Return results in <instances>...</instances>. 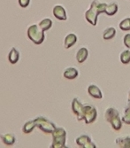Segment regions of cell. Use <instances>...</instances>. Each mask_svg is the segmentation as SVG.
Segmentation results:
<instances>
[{"label":"cell","mask_w":130,"mask_h":148,"mask_svg":"<svg viewBox=\"0 0 130 148\" xmlns=\"http://www.w3.org/2000/svg\"><path fill=\"white\" fill-rule=\"evenodd\" d=\"M121 120L122 123H124L125 124L130 125V106H127L124 109V114Z\"/></svg>","instance_id":"22"},{"label":"cell","mask_w":130,"mask_h":148,"mask_svg":"<svg viewBox=\"0 0 130 148\" xmlns=\"http://www.w3.org/2000/svg\"><path fill=\"white\" fill-rule=\"evenodd\" d=\"M97 117V108L89 104H86L83 106L82 110V120L86 124H90L94 123Z\"/></svg>","instance_id":"5"},{"label":"cell","mask_w":130,"mask_h":148,"mask_svg":"<svg viewBox=\"0 0 130 148\" xmlns=\"http://www.w3.org/2000/svg\"><path fill=\"white\" fill-rule=\"evenodd\" d=\"M123 43L127 49H130V33H127L123 37Z\"/></svg>","instance_id":"25"},{"label":"cell","mask_w":130,"mask_h":148,"mask_svg":"<svg viewBox=\"0 0 130 148\" xmlns=\"http://www.w3.org/2000/svg\"><path fill=\"white\" fill-rule=\"evenodd\" d=\"M0 138H1V139L4 142V144L6 145H14V143L16 141V137L14 136V134H12V133L1 134V135H0Z\"/></svg>","instance_id":"15"},{"label":"cell","mask_w":130,"mask_h":148,"mask_svg":"<svg viewBox=\"0 0 130 148\" xmlns=\"http://www.w3.org/2000/svg\"><path fill=\"white\" fill-rule=\"evenodd\" d=\"M120 60L122 64H128L130 62V49L125 50L120 53Z\"/></svg>","instance_id":"21"},{"label":"cell","mask_w":130,"mask_h":148,"mask_svg":"<svg viewBox=\"0 0 130 148\" xmlns=\"http://www.w3.org/2000/svg\"><path fill=\"white\" fill-rule=\"evenodd\" d=\"M127 105L130 106V89H129L128 93H127Z\"/></svg>","instance_id":"27"},{"label":"cell","mask_w":130,"mask_h":148,"mask_svg":"<svg viewBox=\"0 0 130 148\" xmlns=\"http://www.w3.org/2000/svg\"><path fill=\"white\" fill-rule=\"evenodd\" d=\"M28 36L35 45H41L45 38L44 31L39 27V25L33 24L28 29Z\"/></svg>","instance_id":"3"},{"label":"cell","mask_w":130,"mask_h":148,"mask_svg":"<svg viewBox=\"0 0 130 148\" xmlns=\"http://www.w3.org/2000/svg\"><path fill=\"white\" fill-rule=\"evenodd\" d=\"M53 15L59 21H67V12L61 5H57L53 7Z\"/></svg>","instance_id":"8"},{"label":"cell","mask_w":130,"mask_h":148,"mask_svg":"<svg viewBox=\"0 0 130 148\" xmlns=\"http://www.w3.org/2000/svg\"><path fill=\"white\" fill-rule=\"evenodd\" d=\"M20 60V52L19 51L15 48L12 47L11 51H9L8 54V60L11 64H16Z\"/></svg>","instance_id":"17"},{"label":"cell","mask_w":130,"mask_h":148,"mask_svg":"<svg viewBox=\"0 0 130 148\" xmlns=\"http://www.w3.org/2000/svg\"><path fill=\"white\" fill-rule=\"evenodd\" d=\"M35 123L36 127H38L42 131H44L46 134H51L52 131L57 128L54 123H52L51 121L48 120L44 116L36 117L35 119Z\"/></svg>","instance_id":"4"},{"label":"cell","mask_w":130,"mask_h":148,"mask_svg":"<svg viewBox=\"0 0 130 148\" xmlns=\"http://www.w3.org/2000/svg\"><path fill=\"white\" fill-rule=\"evenodd\" d=\"M36 127L35 125V120L33 121H29V122L26 123L24 125H23V128H22V131L25 133V134H29V133H31L34 129Z\"/></svg>","instance_id":"19"},{"label":"cell","mask_w":130,"mask_h":148,"mask_svg":"<svg viewBox=\"0 0 130 148\" xmlns=\"http://www.w3.org/2000/svg\"><path fill=\"white\" fill-rule=\"evenodd\" d=\"M77 42V36L74 33H69L66 36L64 40V47L66 49H69L73 45H74Z\"/></svg>","instance_id":"11"},{"label":"cell","mask_w":130,"mask_h":148,"mask_svg":"<svg viewBox=\"0 0 130 148\" xmlns=\"http://www.w3.org/2000/svg\"><path fill=\"white\" fill-rule=\"evenodd\" d=\"M75 142L77 145H79L80 147H82V148H96L97 147L96 144L92 142L90 137L88 135H85V134L77 137L75 139Z\"/></svg>","instance_id":"6"},{"label":"cell","mask_w":130,"mask_h":148,"mask_svg":"<svg viewBox=\"0 0 130 148\" xmlns=\"http://www.w3.org/2000/svg\"><path fill=\"white\" fill-rule=\"evenodd\" d=\"M120 29L123 31H128L130 30V17L129 18H125L122 20L120 24H119Z\"/></svg>","instance_id":"23"},{"label":"cell","mask_w":130,"mask_h":148,"mask_svg":"<svg viewBox=\"0 0 130 148\" xmlns=\"http://www.w3.org/2000/svg\"><path fill=\"white\" fill-rule=\"evenodd\" d=\"M116 29L113 27H108L103 32V38L105 40H111L116 36Z\"/></svg>","instance_id":"18"},{"label":"cell","mask_w":130,"mask_h":148,"mask_svg":"<svg viewBox=\"0 0 130 148\" xmlns=\"http://www.w3.org/2000/svg\"><path fill=\"white\" fill-rule=\"evenodd\" d=\"M38 25L42 29V30L46 31V30H49L51 28V26H52V21H51L50 19H49V18H45V19L42 20L40 22H39Z\"/></svg>","instance_id":"20"},{"label":"cell","mask_w":130,"mask_h":148,"mask_svg":"<svg viewBox=\"0 0 130 148\" xmlns=\"http://www.w3.org/2000/svg\"><path fill=\"white\" fill-rule=\"evenodd\" d=\"M18 2H19V5H20V7L26 8L30 4V0H18Z\"/></svg>","instance_id":"26"},{"label":"cell","mask_w":130,"mask_h":148,"mask_svg":"<svg viewBox=\"0 0 130 148\" xmlns=\"http://www.w3.org/2000/svg\"><path fill=\"white\" fill-rule=\"evenodd\" d=\"M53 141L51 143L50 147L51 148H63L66 147V142H67V135L59 136L56 138H52Z\"/></svg>","instance_id":"10"},{"label":"cell","mask_w":130,"mask_h":148,"mask_svg":"<svg viewBox=\"0 0 130 148\" xmlns=\"http://www.w3.org/2000/svg\"><path fill=\"white\" fill-rule=\"evenodd\" d=\"M106 3H101L99 0H93L90 3V7L85 12L86 21L92 26H97V17L100 13H105Z\"/></svg>","instance_id":"1"},{"label":"cell","mask_w":130,"mask_h":148,"mask_svg":"<svg viewBox=\"0 0 130 148\" xmlns=\"http://www.w3.org/2000/svg\"><path fill=\"white\" fill-rule=\"evenodd\" d=\"M88 57V51L86 47H81L76 52V60L79 63H83Z\"/></svg>","instance_id":"14"},{"label":"cell","mask_w":130,"mask_h":148,"mask_svg":"<svg viewBox=\"0 0 130 148\" xmlns=\"http://www.w3.org/2000/svg\"><path fill=\"white\" fill-rule=\"evenodd\" d=\"M105 119L115 130H120L122 127V120L120 113L114 107H109L105 112Z\"/></svg>","instance_id":"2"},{"label":"cell","mask_w":130,"mask_h":148,"mask_svg":"<svg viewBox=\"0 0 130 148\" xmlns=\"http://www.w3.org/2000/svg\"><path fill=\"white\" fill-rule=\"evenodd\" d=\"M118 10H119V5H118V3L115 2V1H112L109 4L106 5V7H105V13L108 16H112L114 14H116L117 12H118Z\"/></svg>","instance_id":"12"},{"label":"cell","mask_w":130,"mask_h":148,"mask_svg":"<svg viewBox=\"0 0 130 148\" xmlns=\"http://www.w3.org/2000/svg\"><path fill=\"white\" fill-rule=\"evenodd\" d=\"M78 75H79V71L76 68H73V66H70V68H67L66 70L64 71L63 75L65 78H67L68 80H73L75 79Z\"/></svg>","instance_id":"16"},{"label":"cell","mask_w":130,"mask_h":148,"mask_svg":"<svg viewBox=\"0 0 130 148\" xmlns=\"http://www.w3.org/2000/svg\"><path fill=\"white\" fill-rule=\"evenodd\" d=\"M51 135H52V138H56V137H59V136H64V135H67V131L64 128H56L52 133H51Z\"/></svg>","instance_id":"24"},{"label":"cell","mask_w":130,"mask_h":148,"mask_svg":"<svg viewBox=\"0 0 130 148\" xmlns=\"http://www.w3.org/2000/svg\"><path fill=\"white\" fill-rule=\"evenodd\" d=\"M115 144L120 148H130V136L117 138L115 139Z\"/></svg>","instance_id":"13"},{"label":"cell","mask_w":130,"mask_h":148,"mask_svg":"<svg viewBox=\"0 0 130 148\" xmlns=\"http://www.w3.org/2000/svg\"><path fill=\"white\" fill-rule=\"evenodd\" d=\"M83 104L78 98H74L72 101V111L76 115L78 121H82V110Z\"/></svg>","instance_id":"7"},{"label":"cell","mask_w":130,"mask_h":148,"mask_svg":"<svg viewBox=\"0 0 130 148\" xmlns=\"http://www.w3.org/2000/svg\"><path fill=\"white\" fill-rule=\"evenodd\" d=\"M88 93L90 97H92L94 99H103V93L100 88L95 84H90L88 87Z\"/></svg>","instance_id":"9"}]
</instances>
